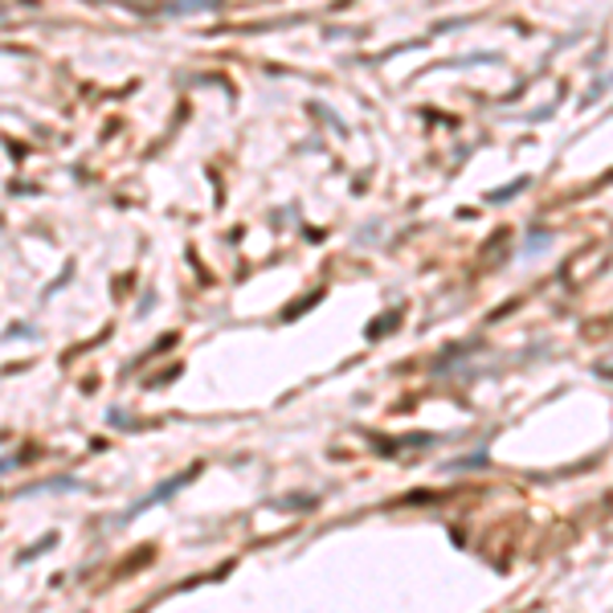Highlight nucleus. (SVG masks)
<instances>
[{"label": "nucleus", "instance_id": "nucleus-1", "mask_svg": "<svg viewBox=\"0 0 613 613\" xmlns=\"http://www.w3.org/2000/svg\"><path fill=\"white\" fill-rule=\"evenodd\" d=\"M193 4H205V9H209L214 0H173V13H180V9H193Z\"/></svg>", "mask_w": 613, "mask_h": 613}]
</instances>
